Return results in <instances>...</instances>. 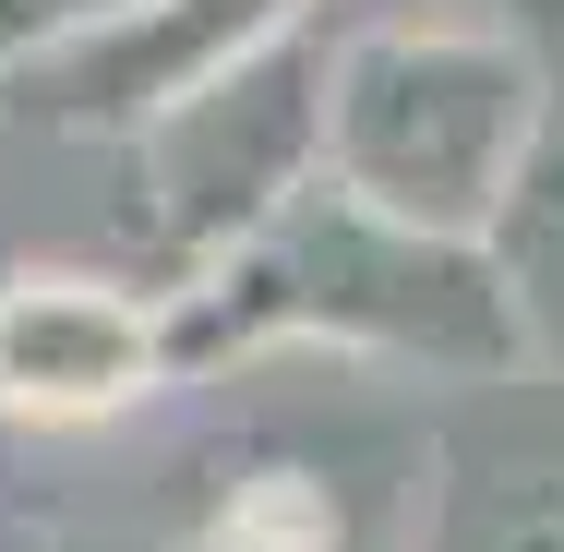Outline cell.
Wrapping results in <instances>:
<instances>
[{"instance_id":"7a4b0ae2","label":"cell","mask_w":564,"mask_h":552,"mask_svg":"<svg viewBox=\"0 0 564 552\" xmlns=\"http://www.w3.org/2000/svg\"><path fill=\"white\" fill-rule=\"evenodd\" d=\"M217 552H325V505H313L301 480H252V493L228 505Z\"/></svg>"},{"instance_id":"6da1fadb","label":"cell","mask_w":564,"mask_h":552,"mask_svg":"<svg viewBox=\"0 0 564 552\" xmlns=\"http://www.w3.org/2000/svg\"><path fill=\"white\" fill-rule=\"evenodd\" d=\"M144 385V325L97 277H24L0 289V397L24 409H109Z\"/></svg>"}]
</instances>
